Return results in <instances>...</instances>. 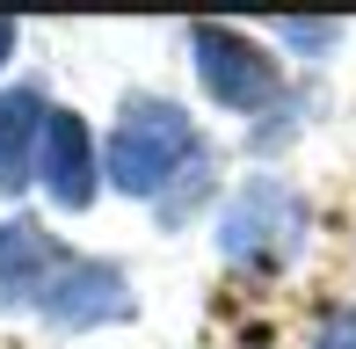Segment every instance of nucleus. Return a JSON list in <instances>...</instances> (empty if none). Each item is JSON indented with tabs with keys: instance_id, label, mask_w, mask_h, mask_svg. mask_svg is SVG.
<instances>
[{
	"instance_id": "nucleus-1",
	"label": "nucleus",
	"mask_w": 356,
	"mask_h": 349,
	"mask_svg": "<svg viewBox=\"0 0 356 349\" xmlns=\"http://www.w3.org/2000/svg\"><path fill=\"white\" fill-rule=\"evenodd\" d=\"M197 161H204L197 124H189L175 102H131L124 124L109 131L102 174H109V189H124V197H160L175 174H189Z\"/></svg>"
},
{
	"instance_id": "nucleus-7",
	"label": "nucleus",
	"mask_w": 356,
	"mask_h": 349,
	"mask_svg": "<svg viewBox=\"0 0 356 349\" xmlns=\"http://www.w3.org/2000/svg\"><path fill=\"white\" fill-rule=\"evenodd\" d=\"M58 269V247L44 226L29 218H0V298H22V291H44V277Z\"/></svg>"
},
{
	"instance_id": "nucleus-4",
	"label": "nucleus",
	"mask_w": 356,
	"mask_h": 349,
	"mask_svg": "<svg viewBox=\"0 0 356 349\" xmlns=\"http://www.w3.org/2000/svg\"><path fill=\"white\" fill-rule=\"evenodd\" d=\"M37 313L51 327H102L131 313V284L117 262H58L37 291Z\"/></svg>"
},
{
	"instance_id": "nucleus-5",
	"label": "nucleus",
	"mask_w": 356,
	"mask_h": 349,
	"mask_svg": "<svg viewBox=\"0 0 356 349\" xmlns=\"http://www.w3.org/2000/svg\"><path fill=\"white\" fill-rule=\"evenodd\" d=\"M37 174L51 189L58 211H88L95 189H102V153H95V131L73 117V109H51L44 124V146H37Z\"/></svg>"
},
{
	"instance_id": "nucleus-3",
	"label": "nucleus",
	"mask_w": 356,
	"mask_h": 349,
	"mask_svg": "<svg viewBox=\"0 0 356 349\" xmlns=\"http://www.w3.org/2000/svg\"><path fill=\"white\" fill-rule=\"evenodd\" d=\"M189 51H197V81L211 102L225 109H269L284 95V73H277V58L262 51V44L248 37V29H225V22H197L189 29Z\"/></svg>"
},
{
	"instance_id": "nucleus-9",
	"label": "nucleus",
	"mask_w": 356,
	"mask_h": 349,
	"mask_svg": "<svg viewBox=\"0 0 356 349\" xmlns=\"http://www.w3.org/2000/svg\"><path fill=\"white\" fill-rule=\"evenodd\" d=\"M334 37H342L334 22H284V44H298V51H327Z\"/></svg>"
},
{
	"instance_id": "nucleus-2",
	"label": "nucleus",
	"mask_w": 356,
	"mask_h": 349,
	"mask_svg": "<svg viewBox=\"0 0 356 349\" xmlns=\"http://www.w3.org/2000/svg\"><path fill=\"white\" fill-rule=\"evenodd\" d=\"M298 247H305V197L277 174L240 182L218 218V255L240 269H284Z\"/></svg>"
},
{
	"instance_id": "nucleus-8",
	"label": "nucleus",
	"mask_w": 356,
	"mask_h": 349,
	"mask_svg": "<svg viewBox=\"0 0 356 349\" xmlns=\"http://www.w3.org/2000/svg\"><path fill=\"white\" fill-rule=\"evenodd\" d=\"M313 349H356V306L327 313V320H320V342H313Z\"/></svg>"
},
{
	"instance_id": "nucleus-10",
	"label": "nucleus",
	"mask_w": 356,
	"mask_h": 349,
	"mask_svg": "<svg viewBox=\"0 0 356 349\" xmlns=\"http://www.w3.org/2000/svg\"><path fill=\"white\" fill-rule=\"evenodd\" d=\"M8 58H15V22L0 15V66H8Z\"/></svg>"
},
{
	"instance_id": "nucleus-6",
	"label": "nucleus",
	"mask_w": 356,
	"mask_h": 349,
	"mask_svg": "<svg viewBox=\"0 0 356 349\" xmlns=\"http://www.w3.org/2000/svg\"><path fill=\"white\" fill-rule=\"evenodd\" d=\"M44 124H51V109H44V95H37V88L0 95V189H22L29 174H37Z\"/></svg>"
}]
</instances>
